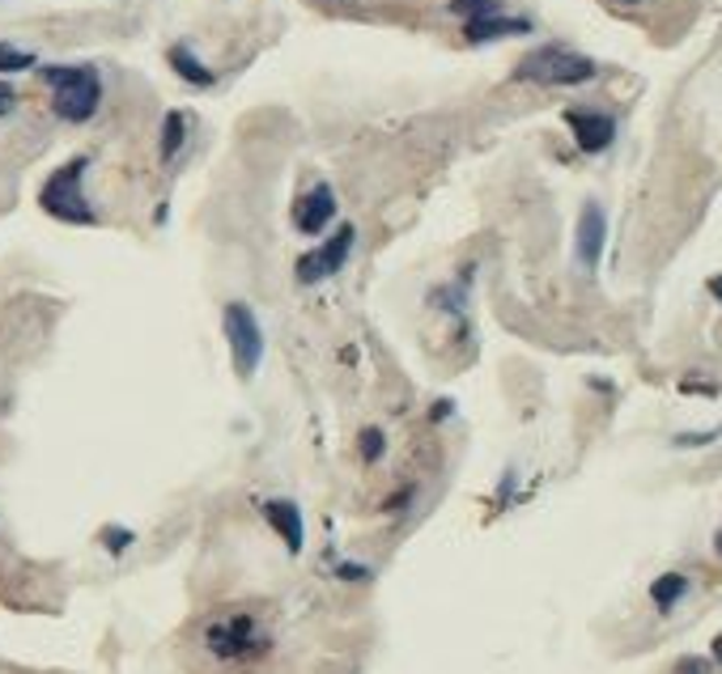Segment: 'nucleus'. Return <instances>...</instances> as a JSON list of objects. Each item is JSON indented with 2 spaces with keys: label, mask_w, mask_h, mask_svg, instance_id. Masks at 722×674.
<instances>
[{
  "label": "nucleus",
  "mask_w": 722,
  "mask_h": 674,
  "mask_svg": "<svg viewBox=\"0 0 722 674\" xmlns=\"http://www.w3.org/2000/svg\"><path fill=\"white\" fill-rule=\"evenodd\" d=\"M43 82L52 85V110H56L64 124H85L98 110V103H103V82L85 64L43 68Z\"/></svg>",
  "instance_id": "f257e3e1"
},
{
  "label": "nucleus",
  "mask_w": 722,
  "mask_h": 674,
  "mask_svg": "<svg viewBox=\"0 0 722 674\" xmlns=\"http://www.w3.org/2000/svg\"><path fill=\"white\" fill-rule=\"evenodd\" d=\"M599 68L591 55H578L570 47H535L514 64V82L535 85H583L591 82Z\"/></svg>",
  "instance_id": "f03ea898"
},
{
  "label": "nucleus",
  "mask_w": 722,
  "mask_h": 674,
  "mask_svg": "<svg viewBox=\"0 0 722 674\" xmlns=\"http://www.w3.org/2000/svg\"><path fill=\"white\" fill-rule=\"evenodd\" d=\"M85 170H89L85 158H73V162L60 165L56 174L43 183V191H39L43 213L56 216V221H68V225H94V221H98L94 208H89V200H85V191H82Z\"/></svg>",
  "instance_id": "7ed1b4c3"
},
{
  "label": "nucleus",
  "mask_w": 722,
  "mask_h": 674,
  "mask_svg": "<svg viewBox=\"0 0 722 674\" xmlns=\"http://www.w3.org/2000/svg\"><path fill=\"white\" fill-rule=\"evenodd\" d=\"M222 327H225V344H230V361L238 370V378H255L259 361H264V331H259V319L247 301H230L222 310Z\"/></svg>",
  "instance_id": "20e7f679"
},
{
  "label": "nucleus",
  "mask_w": 722,
  "mask_h": 674,
  "mask_svg": "<svg viewBox=\"0 0 722 674\" xmlns=\"http://www.w3.org/2000/svg\"><path fill=\"white\" fill-rule=\"evenodd\" d=\"M353 225H340L336 229V238H328L323 246H315L310 255H302L298 259V268H294V276L302 280V285H319V280H328L332 271H340L344 264H349V250H353Z\"/></svg>",
  "instance_id": "39448f33"
},
{
  "label": "nucleus",
  "mask_w": 722,
  "mask_h": 674,
  "mask_svg": "<svg viewBox=\"0 0 722 674\" xmlns=\"http://www.w3.org/2000/svg\"><path fill=\"white\" fill-rule=\"evenodd\" d=\"M259 645H264V641H259L251 616H230V620L209 628V649H213L217 657H243V653H251V649H259Z\"/></svg>",
  "instance_id": "423d86ee"
},
{
  "label": "nucleus",
  "mask_w": 722,
  "mask_h": 674,
  "mask_svg": "<svg viewBox=\"0 0 722 674\" xmlns=\"http://www.w3.org/2000/svg\"><path fill=\"white\" fill-rule=\"evenodd\" d=\"M565 124H570V132H574L583 153H604L612 145V136H616V124H612V115H604V110L574 107L565 110Z\"/></svg>",
  "instance_id": "0eeeda50"
},
{
  "label": "nucleus",
  "mask_w": 722,
  "mask_h": 674,
  "mask_svg": "<svg viewBox=\"0 0 722 674\" xmlns=\"http://www.w3.org/2000/svg\"><path fill=\"white\" fill-rule=\"evenodd\" d=\"M332 216H336V195H332V188H310L294 204V225L302 229V234H323L328 225H332Z\"/></svg>",
  "instance_id": "6e6552de"
},
{
  "label": "nucleus",
  "mask_w": 722,
  "mask_h": 674,
  "mask_svg": "<svg viewBox=\"0 0 722 674\" xmlns=\"http://www.w3.org/2000/svg\"><path fill=\"white\" fill-rule=\"evenodd\" d=\"M604 243H608V216H604L599 204H586L583 216H578V259H583V268L599 264Z\"/></svg>",
  "instance_id": "1a4fd4ad"
},
{
  "label": "nucleus",
  "mask_w": 722,
  "mask_h": 674,
  "mask_svg": "<svg viewBox=\"0 0 722 674\" xmlns=\"http://www.w3.org/2000/svg\"><path fill=\"white\" fill-rule=\"evenodd\" d=\"M264 517H268V526H273L280 539H285V547L298 556V552H302V543H306L302 510H298L294 501H268V505H264Z\"/></svg>",
  "instance_id": "9d476101"
},
{
  "label": "nucleus",
  "mask_w": 722,
  "mask_h": 674,
  "mask_svg": "<svg viewBox=\"0 0 722 674\" xmlns=\"http://www.w3.org/2000/svg\"><path fill=\"white\" fill-rule=\"evenodd\" d=\"M528 18H506V13H489V18H476L464 22V39L468 43H493V39H510V34H528Z\"/></svg>",
  "instance_id": "9b49d317"
},
{
  "label": "nucleus",
  "mask_w": 722,
  "mask_h": 674,
  "mask_svg": "<svg viewBox=\"0 0 722 674\" xmlns=\"http://www.w3.org/2000/svg\"><path fill=\"white\" fill-rule=\"evenodd\" d=\"M167 60H170V68H174V73H179V77H183L188 85H200V89H209V85L217 82V77H213V68H209V64H200V60H195V55L188 52L183 43H174V47L167 52Z\"/></svg>",
  "instance_id": "f8f14e48"
},
{
  "label": "nucleus",
  "mask_w": 722,
  "mask_h": 674,
  "mask_svg": "<svg viewBox=\"0 0 722 674\" xmlns=\"http://www.w3.org/2000/svg\"><path fill=\"white\" fill-rule=\"evenodd\" d=\"M684 593H689V577H680V573H663V577L650 586V598H655V607H659V611L676 607Z\"/></svg>",
  "instance_id": "ddd939ff"
},
{
  "label": "nucleus",
  "mask_w": 722,
  "mask_h": 674,
  "mask_svg": "<svg viewBox=\"0 0 722 674\" xmlns=\"http://www.w3.org/2000/svg\"><path fill=\"white\" fill-rule=\"evenodd\" d=\"M183 136H188L183 110H167V124H162V158H167V162L183 149Z\"/></svg>",
  "instance_id": "4468645a"
},
{
  "label": "nucleus",
  "mask_w": 722,
  "mask_h": 674,
  "mask_svg": "<svg viewBox=\"0 0 722 674\" xmlns=\"http://www.w3.org/2000/svg\"><path fill=\"white\" fill-rule=\"evenodd\" d=\"M450 13L464 18V22H476V18H489V13H501L498 0H450Z\"/></svg>",
  "instance_id": "2eb2a0df"
},
{
  "label": "nucleus",
  "mask_w": 722,
  "mask_h": 674,
  "mask_svg": "<svg viewBox=\"0 0 722 674\" xmlns=\"http://www.w3.org/2000/svg\"><path fill=\"white\" fill-rule=\"evenodd\" d=\"M26 68H34V52L0 43V73H26Z\"/></svg>",
  "instance_id": "dca6fc26"
},
{
  "label": "nucleus",
  "mask_w": 722,
  "mask_h": 674,
  "mask_svg": "<svg viewBox=\"0 0 722 674\" xmlns=\"http://www.w3.org/2000/svg\"><path fill=\"white\" fill-rule=\"evenodd\" d=\"M383 450H387V437H383V429H365V432H361V459L379 462V459H383Z\"/></svg>",
  "instance_id": "f3484780"
},
{
  "label": "nucleus",
  "mask_w": 722,
  "mask_h": 674,
  "mask_svg": "<svg viewBox=\"0 0 722 674\" xmlns=\"http://www.w3.org/2000/svg\"><path fill=\"white\" fill-rule=\"evenodd\" d=\"M103 543H107V552H112V556H119V552H124V547H128V543H132V531H103Z\"/></svg>",
  "instance_id": "a211bd4d"
},
{
  "label": "nucleus",
  "mask_w": 722,
  "mask_h": 674,
  "mask_svg": "<svg viewBox=\"0 0 722 674\" xmlns=\"http://www.w3.org/2000/svg\"><path fill=\"white\" fill-rule=\"evenodd\" d=\"M13 107H18V89H13L9 82H0V119H4Z\"/></svg>",
  "instance_id": "6ab92c4d"
},
{
  "label": "nucleus",
  "mask_w": 722,
  "mask_h": 674,
  "mask_svg": "<svg viewBox=\"0 0 722 674\" xmlns=\"http://www.w3.org/2000/svg\"><path fill=\"white\" fill-rule=\"evenodd\" d=\"M340 577H344V581H361V577H370V573L358 565H340Z\"/></svg>",
  "instance_id": "aec40b11"
},
{
  "label": "nucleus",
  "mask_w": 722,
  "mask_h": 674,
  "mask_svg": "<svg viewBox=\"0 0 722 674\" xmlns=\"http://www.w3.org/2000/svg\"><path fill=\"white\" fill-rule=\"evenodd\" d=\"M446 416H450V404H446V399L443 404H434V420H446Z\"/></svg>",
  "instance_id": "412c9836"
},
{
  "label": "nucleus",
  "mask_w": 722,
  "mask_h": 674,
  "mask_svg": "<svg viewBox=\"0 0 722 674\" xmlns=\"http://www.w3.org/2000/svg\"><path fill=\"white\" fill-rule=\"evenodd\" d=\"M710 293H714V297L722 301V276H714V280H710Z\"/></svg>",
  "instance_id": "4be33fe9"
},
{
  "label": "nucleus",
  "mask_w": 722,
  "mask_h": 674,
  "mask_svg": "<svg viewBox=\"0 0 722 674\" xmlns=\"http://www.w3.org/2000/svg\"><path fill=\"white\" fill-rule=\"evenodd\" d=\"M714 657H719V662H722V636H719V641H714Z\"/></svg>",
  "instance_id": "5701e85b"
},
{
  "label": "nucleus",
  "mask_w": 722,
  "mask_h": 674,
  "mask_svg": "<svg viewBox=\"0 0 722 674\" xmlns=\"http://www.w3.org/2000/svg\"><path fill=\"white\" fill-rule=\"evenodd\" d=\"M714 547H719V556H722V531H719V535H714Z\"/></svg>",
  "instance_id": "b1692460"
},
{
  "label": "nucleus",
  "mask_w": 722,
  "mask_h": 674,
  "mask_svg": "<svg viewBox=\"0 0 722 674\" xmlns=\"http://www.w3.org/2000/svg\"><path fill=\"white\" fill-rule=\"evenodd\" d=\"M625 4H638V0H625Z\"/></svg>",
  "instance_id": "393cba45"
}]
</instances>
